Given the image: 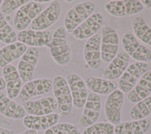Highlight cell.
Returning a JSON list of instances; mask_svg holds the SVG:
<instances>
[{
  "label": "cell",
  "instance_id": "1",
  "mask_svg": "<svg viewBox=\"0 0 151 134\" xmlns=\"http://www.w3.org/2000/svg\"><path fill=\"white\" fill-rule=\"evenodd\" d=\"M45 47L49 48L50 55L57 65L64 66L70 63L71 53L64 27L60 26L53 31L51 40Z\"/></svg>",
  "mask_w": 151,
  "mask_h": 134
},
{
  "label": "cell",
  "instance_id": "2",
  "mask_svg": "<svg viewBox=\"0 0 151 134\" xmlns=\"http://www.w3.org/2000/svg\"><path fill=\"white\" fill-rule=\"evenodd\" d=\"M52 92L57 103L58 115L67 116L71 113L73 104L71 91L65 77L57 76L52 80Z\"/></svg>",
  "mask_w": 151,
  "mask_h": 134
},
{
  "label": "cell",
  "instance_id": "3",
  "mask_svg": "<svg viewBox=\"0 0 151 134\" xmlns=\"http://www.w3.org/2000/svg\"><path fill=\"white\" fill-rule=\"evenodd\" d=\"M94 9V2L90 1L80 2L70 8L64 19V27L66 31L71 34L79 25L93 13Z\"/></svg>",
  "mask_w": 151,
  "mask_h": 134
},
{
  "label": "cell",
  "instance_id": "4",
  "mask_svg": "<svg viewBox=\"0 0 151 134\" xmlns=\"http://www.w3.org/2000/svg\"><path fill=\"white\" fill-rule=\"evenodd\" d=\"M119 37L116 30L111 25H104L101 32V59L110 63L117 55L119 50Z\"/></svg>",
  "mask_w": 151,
  "mask_h": 134
},
{
  "label": "cell",
  "instance_id": "5",
  "mask_svg": "<svg viewBox=\"0 0 151 134\" xmlns=\"http://www.w3.org/2000/svg\"><path fill=\"white\" fill-rule=\"evenodd\" d=\"M121 44L124 51L136 61L147 63L151 61L150 49L141 44L130 31L124 33Z\"/></svg>",
  "mask_w": 151,
  "mask_h": 134
},
{
  "label": "cell",
  "instance_id": "6",
  "mask_svg": "<svg viewBox=\"0 0 151 134\" xmlns=\"http://www.w3.org/2000/svg\"><path fill=\"white\" fill-rule=\"evenodd\" d=\"M43 8V5L35 1H29L21 6L14 15L13 25L15 29L18 32L27 30Z\"/></svg>",
  "mask_w": 151,
  "mask_h": 134
},
{
  "label": "cell",
  "instance_id": "7",
  "mask_svg": "<svg viewBox=\"0 0 151 134\" xmlns=\"http://www.w3.org/2000/svg\"><path fill=\"white\" fill-rule=\"evenodd\" d=\"M150 66L146 63L135 61L128 67L119 78L118 88L123 93H129L136 85L139 79L149 70Z\"/></svg>",
  "mask_w": 151,
  "mask_h": 134
},
{
  "label": "cell",
  "instance_id": "8",
  "mask_svg": "<svg viewBox=\"0 0 151 134\" xmlns=\"http://www.w3.org/2000/svg\"><path fill=\"white\" fill-rule=\"evenodd\" d=\"M61 12L60 3L56 0L51 1L32 21L29 26L30 29L36 31L47 30L58 21Z\"/></svg>",
  "mask_w": 151,
  "mask_h": 134
},
{
  "label": "cell",
  "instance_id": "9",
  "mask_svg": "<svg viewBox=\"0 0 151 134\" xmlns=\"http://www.w3.org/2000/svg\"><path fill=\"white\" fill-rule=\"evenodd\" d=\"M106 11L116 17H126L139 14L144 10L140 1L114 0L108 2L104 6Z\"/></svg>",
  "mask_w": 151,
  "mask_h": 134
},
{
  "label": "cell",
  "instance_id": "10",
  "mask_svg": "<svg viewBox=\"0 0 151 134\" xmlns=\"http://www.w3.org/2000/svg\"><path fill=\"white\" fill-rule=\"evenodd\" d=\"M52 80L49 78H39L26 82L22 86L18 96L19 102L24 103L33 97L45 94L52 90Z\"/></svg>",
  "mask_w": 151,
  "mask_h": 134
},
{
  "label": "cell",
  "instance_id": "11",
  "mask_svg": "<svg viewBox=\"0 0 151 134\" xmlns=\"http://www.w3.org/2000/svg\"><path fill=\"white\" fill-rule=\"evenodd\" d=\"M39 56L38 48L28 47L19 58L17 69L22 81L28 82L33 79Z\"/></svg>",
  "mask_w": 151,
  "mask_h": 134
},
{
  "label": "cell",
  "instance_id": "12",
  "mask_svg": "<svg viewBox=\"0 0 151 134\" xmlns=\"http://www.w3.org/2000/svg\"><path fill=\"white\" fill-rule=\"evenodd\" d=\"M124 100V93L116 89L107 97L104 106V112L109 123L117 125L121 122L122 110Z\"/></svg>",
  "mask_w": 151,
  "mask_h": 134
},
{
  "label": "cell",
  "instance_id": "13",
  "mask_svg": "<svg viewBox=\"0 0 151 134\" xmlns=\"http://www.w3.org/2000/svg\"><path fill=\"white\" fill-rule=\"evenodd\" d=\"M83 107V111L79 118L78 125L80 127L87 128L96 123L99 118L101 109L100 96L93 92L90 93Z\"/></svg>",
  "mask_w": 151,
  "mask_h": 134
},
{
  "label": "cell",
  "instance_id": "14",
  "mask_svg": "<svg viewBox=\"0 0 151 134\" xmlns=\"http://www.w3.org/2000/svg\"><path fill=\"white\" fill-rule=\"evenodd\" d=\"M64 77L71 91L73 106L76 109H81L88 94L84 81L79 75L73 73L66 74Z\"/></svg>",
  "mask_w": 151,
  "mask_h": 134
},
{
  "label": "cell",
  "instance_id": "15",
  "mask_svg": "<svg viewBox=\"0 0 151 134\" xmlns=\"http://www.w3.org/2000/svg\"><path fill=\"white\" fill-rule=\"evenodd\" d=\"M103 22L104 17L101 13L100 12H93L71 34L75 38L80 40L88 39L98 33L102 28Z\"/></svg>",
  "mask_w": 151,
  "mask_h": 134
},
{
  "label": "cell",
  "instance_id": "16",
  "mask_svg": "<svg viewBox=\"0 0 151 134\" xmlns=\"http://www.w3.org/2000/svg\"><path fill=\"white\" fill-rule=\"evenodd\" d=\"M53 34L52 30L36 31L27 29L18 32L17 34V41L32 47H45L51 41Z\"/></svg>",
  "mask_w": 151,
  "mask_h": 134
},
{
  "label": "cell",
  "instance_id": "17",
  "mask_svg": "<svg viewBox=\"0 0 151 134\" xmlns=\"http://www.w3.org/2000/svg\"><path fill=\"white\" fill-rule=\"evenodd\" d=\"M101 34L97 33L86 41L83 49L84 59L93 70L98 69L101 65Z\"/></svg>",
  "mask_w": 151,
  "mask_h": 134
},
{
  "label": "cell",
  "instance_id": "18",
  "mask_svg": "<svg viewBox=\"0 0 151 134\" xmlns=\"http://www.w3.org/2000/svg\"><path fill=\"white\" fill-rule=\"evenodd\" d=\"M23 107L28 115L42 116L52 113L57 109V103L54 97L47 96L29 100L24 102Z\"/></svg>",
  "mask_w": 151,
  "mask_h": 134
},
{
  "label": "cell",
  "instance_id": "19",
  "mask_svg": "<svg viewBox=\"0 0 151 134\" xmlns=\"http://www.w3.org/2000/svg\"><path fill=\"white\" fill-rule=\"evenodd\" d=\"M130 57L124 51L118 53L102 73V78L111 80L119 79L129 66Z\"/></svg>",
  "mask_w": 151,
  "mask_h": 134
},
{
  "label": "cell",
  "instance_id": "20",
  "mask_svg": "<svg viewBox=\"0 0 151 134\" xmlns=\"http://www.w3.org/2000/svg\"><path fill=\"white\" fill-rule=\"evenodd\" d=\"M2 73L6 84L7 96L11 99L18 97L22 86V81L17 68L10 64L2 68Z\"/></svg>",
  "mask_w": 151,
  "mask_h": 134
},
{
  "label": "cell",
  "instance_id": "21",
  "mask_svg": "<svg viewBox=\"0 0 151 134\" xmlns=\"http://www.w3.org/2000/svg\"><path fill=\"white\" fill-rule=\"evenodd\" d=\"M60 116L58 113H52L47 115L35 116L28 115L23 118L24 126L28 129L38 131L46 130L57 124Z\"/></svg>",
  "mask_w": 151,
  "mask_h": 134
},
{
  "label": "cell",
  "instance_id": "22",
  "mask_svg": "<svg viewBox=\"0 0 151 134\" xmlns=\"http://www.w3.org/2000/svg\"><path fill=\"white\" fill-rule=\"evenodd\" d=\"M151 93V70L146 71L139 79L134 87L126 95V100L136 103L149 96Z\"/></svg>",
  "mask_w": 151,
  "mask_h": 134
},
{
  "label": "cell",
  "instance_id": "23",
  "mask_svg": "<svg viewBox=\"0 0 151 134\" xmlns=\"http://www.w3.org/2000/svg\"><path fill=\"white\" fill-rule=\"evenodd\" d=\"M151 126V119L146 117L120 122L115 125L114 134H145Z\"/></svg>",
  "mask_w": 151,
  "mask_h": 134
},
{
  "label": "cell",
  "instance_id": "24",
  "mask_svg": "<svg viewBox=\"0 0 151 134\" xmlns=\"http://www.w3.org/2000/svg\"><path fill=\"white\" fill-rule=\"evenodd\" d=\"M0 113L7 118L18 120L23 119L26 112L22 105L0 91Z\"/></svg>",
  "mask_w": 151,
  "mask_h": 134
},
{
  "label": "cell",
  "instance_id": "25",
  "mask_svg": "<svg viewBox=\"0 0 151 134\" xmlns=\"http://www.w3.org/2000/svg\"><path fill=\"white\" fill-rule=\"evenodd\" d=\"M84 82L91 92L98 95H109L118 87V81L101 77L90 76L87 77Z\"/></svg>",
  "mask_w": 151,
  "mask_h": 134
},
{
  "label": "cell",
  "instance_id": "26",
  "mask_svg": "<svg viewBox=\"0 0 151 134\" xmlns=\"http://www.w3.org/2000/svg\"><path fill=\"white\" fill-rule=\"evenodd\" d=\"M27 49V46L18 41L0 48V68H2L20 58Z\"/></svg>",
  "mask_w": 151,
  "mask_h": 134
},
{
  "label": "cell",
  "instance_id": "27",
  "mask_svg": "<svg viewBox=\"0 0 151 134\" xmlns=\"http://www.w3.org/2000/svg\"><path fill=\"white\" fill-rule=\"evenodd\" d=\"M132 27L135 36L142 43L151 46V28L141 15H136L133 18Z\"/></svg>",
  "mask_w": 151,
  "mask_h": 134
},
{
  "label": "cell",
  "instance_id": "28",
  "mask_svg": "<svg viewBox=\"0 0 151 134\" xmlns=\"http://www.w3.org/2000/svg\"><path fill=\"white\" fill-rule=\"evenodd\" d=\"M151 114V96L135 103L131 108L129 117L132 120H139L147 117Z\"/></svg>",
  "mask_w": 151,
  "mask_h": 134
},
{
  "label": "cell",
  "instance_id": "29",
  "mask_svg": "<svg viewBox=\"0 0 151 134\" xmlns=\"http://www.w3.org/2000/svg\"><path fill=\"white\" fill-rule=\"evenodd\" d=\"M0 41L9 44L17 41V33L5 20V16L0 10Z\"/></svg>",
  "mask_w": 151,
  "mask_h": 134
},
{
  "label": "cell",
  "instance_id": "30",
  "mask_svg": "<svg viewBox=\"0 0 151 134\" xmlns=\"http://www.w3.org/2000/svg\"><path fill=\"white\" fill-rule=\"evenodd\" d=\"M44 134H81L78 127L72 123L62 122L55 125L44 131Z\"/></svg>",
  "mask_w": 151,
  "mask_h": 134
},
{
  "label": "cell",
  "instance_id": "31",
  "mask_svg": "<svg viewBox=\"0 0 151 134\" xmlns=\"http://www.w3.org/2000/svg\"><path fill=\"white\" fill-rule=\"evenodd\" d=\"M114 126L109 122L95 123L84 129L81 134H114Z\"/></svg>",
  "mask_w": 151,
  "mask_h": 134
},
{
  "label": "cell",
  "instance_id": "32",
  "mask_svg": "<svg viewBox=\"0 0 151 134\" xmlns=\"http://www.w3.org/2000/svg\"><path fill=\"white\" fill-rule=\"evenodd\" d=\"M28 0H4L0 7V10L4 15H10L15 11L27 3Z\"/></svg>",
  "mask_w": 151,
  "mask_h": 134
},
{
  "label": "cell",
  "instance_id": "33",
  "mask_svg": "<svg viewBox=\"0 0 151 134\" xmlns=\"http://www.w3.org/2000/svg\"><path fill=\"white\" fill-rule=\"evenodd\" d=\"M0 134H15V131L13 129L0 126Z\"/></svg>",
  "mask_w": 151,
  "mask_h": 134
},
{
  "label": "cell",
  "instance_id": "34",
  "mask_svg": "<svg viewBox=\"0 0 151 134\" xmlns=\"http://www.w3.org/2000/svg\"><path fill=\"white\" fill-rule=\"evenodd\" d=\"M141 3L142 4L143 6L146 8H151V1H140Z\"/></svg>",
  "mask_w": 151,
  "mask_h": 134
},
{
  "label": "cell",
  "instance_id": "35",
  "mask_svg": "<svg viewBox=\"0 0 151 134\" xmlns=\"http://www.w3.org/2000/svg\"><path fill=\"white\" fill-rule=\"evenodd\" d=\"M6 87L5 82L3 77H0V91H2V90H4Z\"/></svg>",
  "mask_w": 151,
  "mask_h": 134
},
{
  "label": "cell",
  "instance_id": "36",
  "mask_svg": "<svg viewBox=\"0 0 151 134\" xmlns=\"http://www.w3.org/2000/svg\"><path fill=\"white\" fill-rule=\"evenodd\" d=\"M18 134H38L37 132L34 130H31V129H27L25 130H24V132H22L19 133Z\"/></svg>",
  "mask_w": 151,
  "mask_h": 134
},
{
  "label": "cell",
  "instance_id": "37",
  "mask_svg": "<svg viewBox=\"0 0 151 134\" xmlns=\"http://www.w3.org/2000/svg\"><path fill=\"white\" fill-rule=\"evenodd\" d=\"M37 2H38L40 4H42V3H46V2H50V1H48V0H37L35 1Z\"/></svg>",
  "mask_w": 151,
  "mask_h": 134
},
{
  "label": "cell",
  "instance_id": "38",
  "mask_svg": "<svg viewBox=\"0 0 151 134\" xmlns=\"http://www.w3.org/2000/svg\"><path fill=\"white\" fill-rule=\"evenodd\" d=\"M5 20L8 22L9 21H10L11 20V17L10 15H8V16H5Z\"/></svg>",
  "mask_w": 151,
  "mask_h": 134
},
{
  "label": "cell",
  "instance_id": "39",
  "mask_svg": "<svg viewBox=\"0 0 151 134\" xmlns=\"http://www.w3.org/2000/svg\"><path fill=\"white\" fill-rule=\"evenodd\" d=\"M2 3V0H0V7H1V6Z\"/></svg>",
  "mask_w": 151,
  "mask_h": 134
},
{
  "label": "cell",
  "instance_id": "40",
  "mask_svg": "<svg viewBox=\"0 0 151 134\" xmlns=\"http://www.w3.org/2000/svg\"><path fill=\"white\" fill-rule=\"evenodd\" d=\"M66 2H73V1H65Z\"/></svg>",
  "mask_w": 151,
  "mask_h": 134
}]
</instances>
